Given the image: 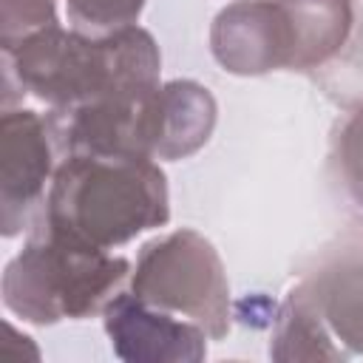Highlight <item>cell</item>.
<instances>
[{
    "label": "cell",
    "instance_id": "cell-1",
    "mask_svg": "<svg viewBox=\"0 0 363 363\" xmlns=\"http://www.w3.org/2000/svg\"><path fill=\"white\" fill-rule=\"evenodd\" d=\"M167 218L170 193L156 159L68 153L51 176L34 227L113 250Z\"/></svg>",
    "mask_w": 363,
    "mask_h": 363
},
{
    "label": "cell",
    "instance_id": "cell-2",
    "mask_svg": "<svg viewBox=\"0 0 363 363\" xmlns=\"http://www.w3.org/2000/svg\"><path fill=\"white\" fill-rule=\"evenodd\" d=\"M6 82L51 108H71L108 94L159 88V45L139 28L125 26L108 34L48 26L20 45L3 51Z\"/></svg>",
    "mask_w": 363,
    "mask_h": 363
},
{
    "label": "cell",
    "instance_id": "cell-5",
    "mask_svg": "<svg viewBox=\"0 0 363 363\" xmlns=\"http://www.w3.org/2000/svg\"><path fill=\"white\" fill-rule=\"evenodd\" d=\"M62 156H125L156 159L159 142V88L96 96L71 108H51L45 116Z\"/></svg>",
    "mask_w": 363,
    "mask_h": 363
},
{
    "label": "cell",
    "instance_id": "cell-7",
    "mask_svg": "<svg viewBox=\"0 0 363 363\" xmlns=\"http://www.w3.org/2000/svg\"><path fill=\"white\" fill-rule=\"evenodd\" d=\"M210 51L216 62L238 77L292 71V28L281 0H235L224 6L210 26Z\"/></svg>",
    "mask_w": 363,
    "mask_h": 363
},
{
    "label": "cell",
    "instance_id": "cell-10",
    "mask_svg": "<svg viewBox=\"0 0 363 363\" xmlns=\"http://www.w3.org/2000/svg\"><path fill=\"white\" fill-rule=\"evenodd\" d=\"M218 105L196 79H170L159 85V142L156 159L176 162L193 156L213 136Z\"/></svg>",
    "mask_w": 363,
    "mask_h": 363
},
{
    "label": "cell",
    "instance_id": "cell-12",
    "mask_svg": "<svg viewBox=\"0 0 363 363\" xmlns=\"http://www.w3.org/2000/svg\"><path fill=\"white\" fill-rule=\"evenodd\" d=\"M269 354L275 360H340L343 357L323 318L298 286H292V292L286 295V301L275 315Z\"/></svg>",
    "mask_w": 363,
    "mask_h": 363
},
{
    "label": "cell",
    "instance_id": "cell-8",
    "mask_svg": "<svg viewBox=\"0 0 363 363\" xmlns=\"http://www.w3.org/2000/svg\"><path fill=\"white\" fill-rule=\"evenodd\" d=\"M295 286L318 309L332 337L363 354V224L337 233Z\"/></svg>",
    "mask_w": 363,
    "mask_h": 363
},
{
    "label": "cell",
    "instance_id": "cell-3",
    "mask_svg": "<svg viewBox=\"0 0 363 363\" xmlns=\"http://www.w3.org/2000/svg\"><path fill=\"white\" fill-rule=\"evenodd\" d=\"M128 278V258L34 227L28 244L6 264L0 292L9 312L48 326L105 312Z\"/></svg>",
    "mask_w": 363,
    "mask_h": 363
},
{
    "label": "cell",
    "instance_id": "cell-14",
    "mask_svg": "<svg viewBox=\"0 0 363 363\" xmlns=\"http://www.w3.org/2000/svg\"><path fill=\"white\" fill-rule=\"evenodd\" d=\"M312 79L323 88V94L346 108L363 105V37L352 34L343 51L326 62L320 71L312 74Z\"/></svg>",
    "mask_w": 363,
    "mask_h": 363
},
{
    "label": "cell",
    "instance_id": "cell-11",
    "mask_svg": "<svg viewBox=\"0 0 363 363\" xmlns=\"http://www.w3.org/2000/svg\"><path fill=\"white\" fill-rule=\"evenodd\" d=\"M292 28V71L315 74L332 62L354 34L352 0H281Z\"/></svg>",
    "mask_w": 363,
    "mask_h": 363
},
{
    "label": "cell",
    "instance_id": "cell-15",
    "mask_svg": "<svg viewBox=\"0 0 363 363\" xmlns=\"http://www.w3.org/2000/svg\"><path fill=\"white\" fill-rule=\"evenodd\" d=\"M147 0H68V20L85 34H108L136 26Z\"/></svg>",
    "mask_w": 363,
    "mask_h": 363
},
{
    "label": "cell",
    "instance_id": "cell-16",
    "mask_svg": "<svg viewBox=\"0 0 363 363\" xmlns=\"http://www.w3.org/2000/svg\"><path fill=\"white\" fill-rule=\"evenodd\" d=\"M57 26V0H0V48L9 51L26 37Z\"/></svg>",
    "mask_w": 363,
    "mask_h": 363
},
{
    "label": "cell",
    "instance_id": "cell-9",
    "mask_svg": "<svg viewBox=\"0 0 363 363\" xmlns=\"http://www.w3.org/2000/svg\"><path fill=\"white\" fill-rule=\"evenodd\" d=\"M105 332L111 337V346L116 357L139 363H184V360H201L207 354L210 335L173 312L156 309L145 301H139L133 292H119L102 312Z\"/></svg>",
    "mask_w": 363,
    "mask_h": 363
},
{
    "label": "cell",
    "instance_id": "cell-13",
    "mask_svg": "<svg viewBox=\"0 0 363 363\" xmlns=\"http://www.w3.org/2000/svg\"><path fill=\"white\" fill-rule=\"evenodd\" d=\"M329 167L343 193L363 210V105L352 108L332 130Z\"/></svg>",
    "mask_w": 363,
    "mask_h": 363
},
{
    "label": "cell",
    "instance_id": "cell-4",
    "mask_svg": "<svg viewBox=\"0 0 363 363\" xmlns=\"http://www.w3.org/2000/svg\"><path fill=\"white\" fill-rule=\"evenodd\" d=\"M128 292L156 309L199 323L210 340L224 337L233 320L221 255L190 227L153 238L139 250Z\"/></svg>",
    "mask_w": 363,
    "mask_h": 363
},
{
    "label": "cell",
    "instance_id": "cell-6",
    "mask_svg": "<svg viewBox=\"0 0 363 363\" xmlns=\"http://www.w3.org/2000/svg\"><path fill=\"white\" fill-rule=\"evenodd\" d=\"M54 136L48 119L28 108H6L0 119V227L17 235L45 199L54 176Z\"/></svg>",
    "mask_w": 363,
    "mask_h": 363
}]
</instances>
